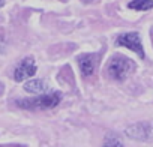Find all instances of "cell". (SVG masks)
<instances>
[{
	"label": "cell",
	"mask_w": 153,
	"mask_h": 147,
	"mask_svg": "<svg viewBox=\"0 0 153 147\" xmlns=\"http://www.w3.org/2000/svg\"><path fill=\"white\" fill-rule=\"evenodd\" d=\"M135 69V65L131 59L122 56V54H116L110 59L108 66H107V72L110 78L116 80V81H123L128 78L129 74H132Z\"/></svg>",
	"instance_id": "6da1fadb"
},
{
	"label": "cell",
	"mask_w": 153,
	"mask_h": 147,
	"mask_svg": "<svg viewBox=\"0 0 153 147\" xmlns=\"http://www.w3.org/2000/svg\"><path fill=\"white\" fill-rule=\"evenodd\" d=\"M60 101H62V93L54 92V93L41 95V96L32 98V99L17 101V105L24 110H51V108H56L60 104Z\"/></svg>",
	"instance_id": "7a4b0ae2"
},
{
	"label": "cell",
	"mask_w": 153,
	"mask_h": 147,
	"mask_svg": "<svg viewBox=\"0 0 153 147\" xmlns=\"http://www.w3.org/2000/svg\"><path fill=\"white\" fill-rule=\"evenodd\" d=\"M126 137L138 141H153V123L143 122V123H135L131 125L125 129Z\"/></svg>",
	"instance_id": "3957f363"
},
{
	"label": "cell",
	"mask_w": 153,
	"mask_h": 147,
	"mask_svg": "<svg viewBox=\"0 0 153 147\" xmlns=\"http://www.w3.org/2000/svg\"><path fill=\"white\" fill-rule=\"evenodd\" d=\"M117 45L129 48L131 51L137 53L141 59H144V50H143V44H141V38L137 32H131V33H123L117 38L116 41Z\"/></svg>",
	"instance_id": "277c9868"
},
{
	"label": "cell",
	"mask_w": 153,
	"mask_h": 147,
	"mask_svg": "<svg viewBox=\"0 0 153 147\" xmlns=\"http://www.w3.org/2000/svg\"><path fill=\"white\" fill-rule=\"evenodd\" d=\"M35 74H36V65H35L33 57H26L15 68V71H14V80L17 83H21V81L33 77Z\"/></svg>",
	"instance_id": "5b68a950"
},
{
	"label": "cell",
	"mask_w": 153,
	"mask_h": 147,
	"mask_svg": "<svg viewBox=\"0 0 153 147\" xmlns=\"http://www.w3.org/2000/svg\"><path fill=\"white\" fill-rule=\"evenodd\" d=\"M96 62H98V56L96 54H81L78 57V63H80V69L84 77H90L95 72L96 68Z\"/></svg>",
	"instance_id": "8992f818"
},
{
	"label": "cell",
	"mask_w": 153,
	"mask_h": 147,
	"mask_svg": "<svg viewBox=\"0 0 153 147\" xmlns=\"http://www.w3.org/2000/svg\"><path fill=\"white\" fill-rule=\"evenodd\" d=\"M24 90L33 95H42L47 90V83L44 80H30L24 84Z\"/></svg>",
	"instance_id": "52a82bcc"
},
{
	"label": "cell",
	"mask_w": 153,
	"mask_h": 147,
	"mask_svg": "<svg viewBox=\"0 0 153 147\" xmlns=\"http://www.w3.org/2000/svg\"><path fill=\"white\" fill-rule=\"evenodd\" d=\"M128 6L134 11H149L153 8V0H132Z\"/></svg>",
	"instance_id": "ba28073f"
},
{
	"label": "cell",
	"mask_w": 153,
	"mask_h": 147,
	"mask_svg": "<svg viewBox=\"0 0 153 147\" xmlns=\"http://www.w3.org/2000/svg\"><path fill=\"white\" fill-rule=\"evenodd\" d=\"M104 144H105V146H122L123 143H122L119 138H114L113 135H108V137L104 140Z\"/></svg>",
	"instance_id": "9c48e42d"
},
{
	"label": "cell",
	"mask_w": 153,
	"mask_h": 147,
	"mask_svg": "<svg viewBox=\"0 0 153 147\" xmlns=\"http://www.w3.org/2000/svg\"><path fill=\"white\" fill-rule=\"evenodd\" d=\"M3 5H5V0H0V8H2Z\"/></svg>",
	"instance_id": "30bf717a"
}]
</instances>
